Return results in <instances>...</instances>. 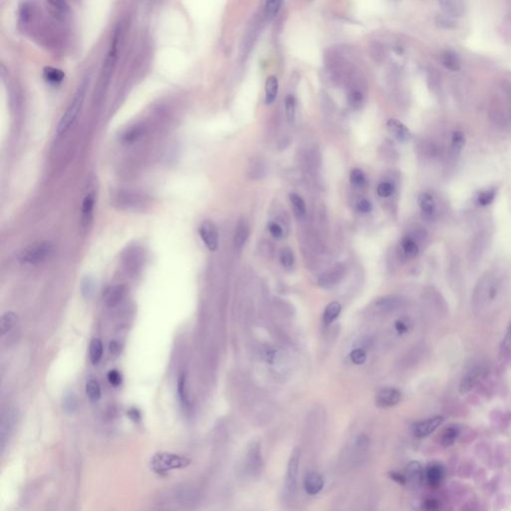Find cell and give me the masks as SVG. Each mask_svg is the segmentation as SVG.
Returning <instances> with one entry per match:
<instances>
[{
	"label": "cell",
	"mask_w": 511,
	"mask_h": 511,
	"mask_svg": "<svg viewBox=\"0 0 511 511\" xmlns=\"http://www.w3.org/2000/svg\"><path fill=\"white\" fill-rule=\"evenodd\" d=\"M504 291L502 279L495 273H486L476 284L472 294V309L479 315L495 311L501 303Z\"/></svg>",
	"instance_id": "6da1fadb"
},
{
	"label": "cell",
	"mask_w": 511,
	"mask_h": 511,
	"mask_svg": "<svg viewBox=\"0 0 511 511\" xmlns=\"http://www.w3.org/2000/svg\"><path fill=\"white\" fill-rule=\"evenodd\" d=\"M190 463L191 460L186 456L170 452H160L151 458L150 466L156 473H166L174 469L185 468Z\"/></svg>",
	"instance_id": "7a4b0ae2"
},
{
	"label": "cell",
	"mask_w": 511,
	"mask_h": 511,
	"mask_svg": "<svg viewBox=\"0 0 511 511\" xmlns=\"http://www.w3.org/2000/svg\"><path fill=\"white\" fill-rule=\"evenodd\" d=\"M86 83H83L76 94L74 95L71 103L69 104L68 108L66 109L63 116L61 117L58 127H57V132L58 134H63L66 132L67 130L72 126V124L75 122L76 118L79 115V112L82 108L84 98H85V93H86Z\"/></svg>",
	"instance_id": "3957f363"
},
{
	"label": "cell",
	"mask_w": 511,
	"mask_h": 511,
	"mask_svg": "<svg viewBox=\"0 0 511 511\" xmlns=\"http://www.w3.org/2000/svg\"><path fill=\"white\" fill-rule=\"evenodd\" d=\"M53 245L50 242L36 243L23 250L18 259L23 264L37 265L49 259L53 253Z\"/></svg>",
	"instance_id": "277c9868"
},
{
	"label": "cell",
	"mask_w": 511,
	"mask_h": 511,
	"mask_svg": "<svg viewBox=\"0 0 511 511\" xmlns=\"http://www.w3.org/2000/svg\"><path fill=\"white\" fill-rule=\"evenodd\" d=\"M486 375V368L483 366H475L470 369L461 378L459 383V392L465 395L472 391Z\"/></svg>",
	"instance_id": "5b68a950"
},
{
	"label": "cell",
	"mask_w": 511,
	"mask_h": 511,
	"mask_svg": "<svg viewBox=\"0 0 511 511\" xmlns=\"http://www.w3.org/2000/svg\"><path fill=\"white\" fill-rule=\"evenodd\" d=\"M300 458H301V450L296 447L289 457L288 467H287V474L285 485L289 494H293L297 489L298 474H299V467H300Z\"/></svg>",
	"instance_id": "8992f818"
},
{
	"label": "cell",
	"mask_w": 511,
	"mask_h": 511,
	"mask_svg": "<svg viewBox=\"0 0 511 511\" xmlns=\"http://www.w3.org/2000/svg\"><path fill=\"white\" fill-rule=\"evenodd\" d=\"M199 234L203 243L211 252H215L219 245V233L216 225L210 220H206L201 224Z\"/></svg>",
	"instance_id": "52a82bcc"
},
{
	"label": "cell",
	"mask_w": 511,
	"mask_h": 511,
	"mask_svg": "<svg viewBox=\"0 0 511 511\" xmlns=\"http://www.w3.org/2000/svg\"><path fill=\"white\" fill-rule=\"evenodd\" d=\"M401 400V393L394 387L380 388L376 395V404L378 407L386 408L396 406Z\"/></svg>",
	"instance_id": "ba28073f"
},
{
	"label": "cell",
	"mask_w": 511,
	"mask_h": 511,
	"mask_svg": "<svg viewBox=\"0 0 511 511\" xmlns=\"http://www.w3.org/2000/svg\"><path fill=\"white\" fill-rule=\"evenodd\" d=\"M444 421H445V419L443 417L439 416V417H434V418L418 422L413 425V429H412L413 434L419 439L426 437V436L430 435L432 432H434V430H436L440 427V425L444 422Z\"/></svg>",
	"instance_id": "9c48e42d"
},
{
	"label": "cell",
	"mask_w": 511,
	"mask_h": 511,
	"mask_svg": "<svg viewBox=\"0 0 511 511\" xmlns=\"http://www.w3.org/2000/svg\"><path fill=\"white\" fill-rule=\"evenodd\" d=\"M48 13L57 21L65 22L69 16V6L65 0H46Z\"/></svg>",
	"instance_id": "30bf717a"
},
{
	"label": "cell",
	"mask_w": 511,
	"mask_h": 511,
	"mask_svg": "<svg viewBox=\"0 0 511 511\" xmlns=\"http://www.w3.org/2000/svg\"><path fill=\"white\" fill-rule=\"evenodd\" d=\"M387 129L393 136L400 142V143H406L411 139V133L409 129L398 119H390L386 122Z\"/></svg>",
	"instance_id": "8fae6325"
},
{
	"label": "cell",
	"mask_w": 511,
	"mask_h": 511,
	"mask_svg": "<svg viewBox=\"0 0 511 511\" xmlns=\"http://www.w3.org/2000/svg\"><path fill=\"white\" fill-rule=\"evenodd\" d=\"M344 275H345L344 267H342L340 265H337V266L333 267V270H331L327 274L323 275L319 279V282H318L319 286H321L322 288H331V287H333L338 282L342 281V279L344 278Z\"/></svg>",
	"instance_id": "7c38bea8"
},
{
	"label": "cell",
	"mask_w": 511,
	"mask_h": 511,
	"mask_svg": "<svg viewBox=\"0 0 511 511\" xmlns=\"http://www.w3.org/2000/svg\"><path fill=\"white\" fill-rule=\"evenodd\" d=\"M250 236V226L245 219H240L237 223L235 234H234V245L235 248L241 251L244 248Z\"/></svg>",
	"instance_id": "4fadbf2b"
},
{
	"label": "cell",
	"mask_w": 511,
	"mask_h": 511,
	"mask_svg": "<svg viewBox=\"0 0 511 511\" xmlns=\"http://www.w3.org/2000/svg\"><path fill=\"white\" fill-rule=\"evenodd\" d=\"M422 466L418 461L409 463L406 467V482H409V484L413 488H419L422 484Z\"/></svg>",
	"instance_id": "5bb4252c"
},
{
	"label": "cell",
	"mask_w": 511,
	"mask_h": 511,
	"mask_svg": "<svg viewBox=\"0 0 511 511\" xmlns=\"http://www.w3.org/2000/svg\"><path fill=\"white\" fill-rule=\"evenodd\" d=\"M426 481L431 488H437L444 480L445 475V467L441 465H431L426 469Z\"/></svg>",
	"instance_id": "9a60e30c"
},
{
	"label": "cell",
	"mask_w": 511,
	"mask_h": 511,
	"mask_svg": "<svg viewBox=\"0 0 511 511\" xmlns=\"http://www.w3.org/2000/svg\"><path fill=\"white\" fill-rule=\"evenodd\" d=\"M304 488L308 494L315 495L324 488V479L320 474L311 472L304 480Z\"/></svg>",
	"instance_id": "2e32d148"
},
{
	"label": "cell",
	"mask_w": 511,
	"mask_h": 511,
	"mask_svg": "<svg viewBox=\"0 0 511 511\" xmlns=\"http://www.w3.org/2000/svg\"><path fill=\"white\" fill-rule=\"evenodd\" d=\"M419 206L422 210V214L426 218H430L435 212V201L431 194L427 192L421 193L418 198Z\"/></svg>",
	"instance_id": "e0dca14e"
},
{
	"label": "cell",
	"mask_w": 511,
	"mask_h": 511,
	"mask_svg": "<svg viewBox=\"0 0 511 511\" xmlns=\"http://www.w3.org/2000/svg\"><path fill=\"white\" fill-rule=\"evenodd\" d=\"M439 1L446 14L453 17H459L460 15H463L465 10L464 0H439Z\"/></svg>",
	"instance_id": "ac0fdd59"
},
{
	"label": "cell",
	"mask_w": 511,
	"mask_h": 511,
	"mask_svg": "<svg viewBox=\"0 0 511 511\" xmlns=\"http://www.w3.org/2000/svg\"><path fill=\"white\" fill-rule=\"evenodd\" d=\"M289 202L291 204L296 217L299 220H305L307 217V206L304 199L300 195L291 193L289 194Z\"/></svg>",
	"instance_id": "d6986e66"
},
{
	"label": "cell",
	"mask_w": 511,
	"mask_h": 511,
	"mask_svg": "<svg viewBox=\"0 0 511 511\" xmlns=\"http://www.w3.org/2000/svg\"><path fill=\"white\" fill-rule=\"evenodd\" d=\"M14 415L11 412H7L6 416H3L2 421H1V429H0V437H1V449L3 451V448L5 446V441L8 439L9 433L11 432L13 425H14Z\"/></svg>",
	"instance_id": "ffe728a7"
},
{
	"label": "cell",
	"mask_w": 511,
	"mask_h": 511,
	"mask_svg": "<svg viewBox=\"0 0 511 511\" xmlns=\"http://www.w3.org/2000/svg\"><path fill=\"white\" fill-rule=\"evenodd\" d=\"M94 204L95 199L92 194H89L86 196V198L83 201L82 205V227L87 228L89 226L90 222L92 220L93 216V210H94Z\"/></svg>",
	"instance_id": "44dd1931"
},
{
	"label": "cell",
	"mask_w": 511,
	"mask_h": 511,
	"mask_svg": "<svg viewBox=\"0 0 511 511\" xmlns=\"http://www.w3.org/2000/svg\"><path fill=\"white\" fill-rule=\"evenodd\" d=\"M279 90V82L276 76L267 77L265 84V94H266V104L271 105L277 98Z\"/></svg>",
	"instance_id": "7402d4cb"
},
{
	"label": "cell",
	"mask_w": 511,
	"mask_h": 511,
	"mask_svg": "<svg viewBox=\"0 0 511 511\" xmlns=\"http://www.w3.org/2000/svg\"><path fill=\"white\" fill-rule=\"evenodd\" d=\"M400 246H401L403 254L407 258H415L420 253L419 245L415 241L413 238H411L409 236H405L402 238V240L400 242Z\"/></svg>",
	"instance_id": "603a6c76"
},
{
	"label": "cell",
	"mask_w": 511,
	"mask_h": 511,
	"mask_svg": "<svg viewBox=\"0 0 511 511\" xmlns=\"http://www.w3.org/2000/svg\"><path fill=\"white\" fill-rule=\"evenodd\" d=\"M177 395L179 400L184 407H188L190 404L188 386H187V377L185 374H181L177 381Z\"/></svg>",
	"instance_id": "cb8c5ba5"
},
{
	"label": "cell",
	"mask_w": 511,
	"mask_h": 511,
	"mask_svg": "<svg viewBox=\"0 0 511 511\" xmlns=\"http://www.w3.org/2000/svg\"><path fill=\"white\" fill-rule=\"evenodd\" d=\"M103 356V344L100 338H93L90 343L89 357L92 364L96 366L100 362Z\"/></svg>",
	"instance_id": "d4e9b609"
},
{
	"label": "cell",
	"mask_w": 511,
	"mask_h": 511,
	"mask_svg": "<svg viewBox=\"0 0 511 511\" xmlns=\"http://www.w3.org/2000/svg\"><path fill=\"white\" fill-rule=\"evenodd\" d=\"M442 63L443 65L453 72L460 70V59L452 51H445L442 55Z\"/></svg>",
	"instance_id": "484cf974"
},
{
	"label": "cell",
	"mask_w": 511,
	"mask_h": 511,
	"mask_svg": "<svg viewBox=\"0 0 511 511\" xmlns=\"http://www.w3.org/2000/svg\"><path fill=\"white\" fill-rule=\"evenodd\" d=\"M17 323V314L13 311H7L1 317L0 329L2 335L9 333Z\"/></svg>",
	"instance_id": "4316f807"
},
{
	"label": "cell",
	"mask_w": 511,
	"mask_h": 511,
	"mask_svg": "<svg viewBox=\"0 0 511 511\" xmlns=\"http://www.w3.org/2000/svg\"><path fill=\"white\" fill-rule=\"evenodd\" d=\"M342 311V306L339 303L337 302H332L330 303L326 309H325V311H324V315H323V321L326 325H330L332 324L333 321L339 315Z\"/></svg>",
	"instance_id": "83f0119b"
},
{
	"label": "cell",
	"mask_w": 511,
	"mask_h": 511,
	"mask_svg": "<svg viewBox=\"0 0 511 511\" xmlns=\"http://www.w3.org/2000/svg\"><path fill=\"white\" fill-rule=\"evenodd\" d=\"M283 0H266L264 6V16L267 21H272L280 11Z\"/></svg>",
	"instance_id": "f1b7e54d"
},
{
	"label": "cell",
	"mask_w": 511,
	"mask_h": 511,
	"mask_svg": "<svg viewBox=\"0 0 511 511\" xmlns=\"http://www.w3.org/2000/svg\"><path fill=\"white\" fill-rule=\"evenodd\" d=\"M125 294V289L123 286H115L108 290L106 295V302L109 307H115L117 306L121 300L123 299Z\"/></svg>",
	"instance_id": "f546056e"
},
{
	"label": "cell",
	"mask_w": 511,
	"mask_h": 511,
	"mask_svg": "<svg viewBox=\"0 0 511 511\" xmlns=\"http://www.w3.org/2000/svg\"><path fill=\"white\" fill-rule=\"evenodd\" d=\"M86 395L92 403H95L101 399V387L96 379L90 378L86 382Z\"/></svg>",
	"instance_id": "4dcf8cb0"
},
{
	"label": "cell",
	"mask_w": 511,
	"mask_h": 511,
	"mask_svg": "<svg viewBox=\"0 0 511 511\" xmlns=\"http://www.w3.org/2000/svg\"><path fill=\"white\" fill-rule=\"evenodd\" d=\"M62 407L67 415H73L78 409V400L73 392H67L62 400Z\"/></svg>",
	"instance_id": "1f68e13d"
},
{
	"label": "cell",
	"mask_w": 511,
	"mask_h": 511,
	"mask_svg": "<svg viewBox=\"0 0 511 511\" xmlns=\"http://www.w3.org/2000/svg\"><path fill=\"white\" fill-rule=\"evenodd\" d=\"M44 79L50 84H59L64 79V73L53 67H46L43 71Z\"/></svg>",
	"instance_id": "d6a6232c"
},
{
	"label": "cell",
	"mask_w": 511,
	"mask_h": 511,
	"mask_svg": "<svg viewBox=\"0 0 511 511\" xmlns=\"http://www.w3.org/2000/svg\"><path fill=\"white\" fill-rule=\"evenodd\" d=\"M96 283L92 276H85L81 281V293L83 298L89 300L95 293Z\"/></svg>",
	"instance_id": "836d02e7"
},
{
	"label": "cell",
	"mask_w": 511,
	"mask_h": 511,
	"mask_svg": "<svg viewBox=\"0 0 511 511\" xmlns=\"http://www.w3.org/2000/svg\"><path fill=\"white\" fill-rule=\"evenodd\" d=\"M348 101L349 104L352 108L358 109L362 106L363 104V94L360 90L356 87H353L350 90L349 95H348Z\"/></svg>",
	"instance_id": "e575fe53"
},
{
	"label": "cell",
	"mask_w": 511,
	"mask_h": 511,
	"mask_svg": "<svg viewBox=\"0 0 511 511\" xmlns=\"http://www.w3.org/2000/svg\"><path fill=\"white\" fill-rule=\"evenodd\" d=\"M458 434H459V430L456 426L447 427L442 436V445L445 447L451 446L455 443L456 439L458 437Z\"/></svg>",
	"instance_id": "d590c367"
},
{
	"label": "cell",
	"mask_w": 511,
	"mask_h": 511,
	"mask_svg": "<svg viewBox=\"0 0 511 511\" xmlns=\"http://www.w3.org/2000/svg\"><path fill=\"white\" fill-rule=\"evenodd\" d=\"M280 262L286 270H291L295 265V256L289 248H284L280 253Z\"/></svg>",
	"instance_id": "8d00e7d4"
},
{
	"label": "cell",
	"mask_w": 511,
	"mask_h": 511,
	"mask_svg": "<svg viewBox=\"0 0 511 511\" xmlns=\"http://www.w3.org/2000/svg\"><path fill=\"white\" fill-rule=\"evenodd\" d=\"M350 182L356 188H362L367 184V178L364 173L360 169H353L350 174Z\"/></svg>",
	"instance_id": "74e56055"
},
{
	"label": "cell",
	"mask_w": 511,
	"mask_h": 511,
	"mask_svg": "<svg viewBox=\"0 0 511 511\" xmlns=\"http://www.w3.org/2000/svg\"><path fill=\"white\" fill-rule=\"evenodd\" d=\"M285 110L289 123L293 124L296 118V99L294 96L289 95L285 100Z\"/></svg>",
	"instance_id": "f35d334b"
},
{
	"label": "cell",
	"mask_w": 511,
	"mask_h": 511,
	"mask_svg": "<svg viewBox=\"0 0 511 511\" xmlns=\"http://www.w3.org/2000/svg\"><path fill=\"white\" fill-rule=\"evenodd\" d=\"M400 305V301L397 298H385L379 300L377 304L378 309H381L383 311H391L394 309H397Z\"/></svg>",
	"instance_id": "ab89813d"
},
{
	"label": "cell",
	"mask_w": 511,
	"mask_h": 511,
	"mask_svg": "<svg viewBox=\"0 0 511 511\" xmlns=\"http://www.w3.org/2000/svg\"><path fill=\"white\" fill-rule=\"evenodd\" d=\"M378 195L381 198H388L395 192V186L391 182H382L377 188Z\"/></svg>",
	"instance_id": "60d3db41"
},
{
	"label": "cell",
	"mask_w": 511,
	"mask_h": 511,
	"mask_svg": "<svg viewBox=\"0 0 511 511\" xmlns=\"http://www.w3.org/2000/svg\"><path fill=\"white\" fill-rule=\"evenodd\" d=\"M371 55L378 63L382 62L385 57V51L383 49V46L377 42L373 43L371 46Z\"/></svg>",
	"instance_id": "b9f144b4"
},
{
	"label": "cell",
	"mask_w": 511,
	"mask_h": 511,
	"mask_svg": "<svg viewBox=\"0 0 511 511\" xmlns=\"http://www.w3.org/2000/svg\"><path fill=\"white\" fill-rule=\"evenodd\" d=\"M451 143H452V148H453L454 151H456V152L460 151L464 148L465 143H466L465 135L461 133V132H459V131L454 132L453 135H452Z\"/></svg>",
	"instance_id": "7bdbcfd3"
},
{
	"label": "cell",
	"mask_w": 511,
	"mask_h": 511,
	"mask_svg": "<svg viewBox=\"0 0 511 511\" xmlns=\"http://www.w3.org/2000/svg\"><path fill=\"white\" fill-rule=\"evenodd\" d=\"M495 197V191L493 189L484 190L479 193L478 195V203L481 206H486L489 205Z\"/></svg>",
	"instance_id": "ee69618b"
},
{
	"label": "cell",
	"mask_w": 511,
	"mask_h": 511,
	"mask_svg": "<svg viewBox=\"0 0 511 511\" xmlns=\"http://www.w3.org/2000/svg\"><path fill=\"white\" fill-rule=\"evenodd\" d=\"M350 357L354 363L362 364L367 359V353L362 349H356L351 353Z\"/></svg>",
	"instance_id": "f6af8a7d"
},
{
	"label": "cell",
	"mask_w": 511,
	"mask_h": 511,
	"mask_svg": "<svg viewBox=\"0 0 511 511\" xmlns=\"http://www.w3.org/2000/svg\"><path fill=\"white\" fill-rule=\"evenodd\" d=\"M269 232L275 239H282L284 237V231L281 225L278 223L272 222L269 224Z\"/></svg>",
	"instance_id": "bcb514c9"
},
{
	"label": "cell",
	"mask_w": 511,
	"mask_h": 511,
	"mask_svg": "<svg viewBox=\"0 0 511 511\" xmlns=\"http://www.w3.org/2000/svg\"><path fill=\"white\" fill-rule=\"evenodd\" d=\"M107 378L112 386H119L122 383V376L117 370H111L107 374Z\"/></svg>",
	"instance_id": "7dc6e473"
},
{
	"label": "cell",
	"mask_w": 511,
	"mask_h": 511,
	"mask_svg": "<svg viewBox=\"0 0 511 511\" xmlns=\"http://www.w3.org/2000/svg\"><path fill=\"white\" fill-rule=\"evenodd\" d=\"M356 209H357L358 212H360L362 214H368V213L372 212L373 205H372V203L368 200V199H362V200H360L357 203Z\"/></svg>",
	"instance_id": "c3c4849f"
},
{
	"label": "cell",
	"mask_w": 511,
	"mask_h": 511,
	"mask_svg": "<svg viewBox=\"0 0 511 511\" xmlns=\"http://www.w3.org/2000/svg\"><path fill=\"white\" fill-rule=\"evenodd\" d=\"M396 330L397 332L400 333V334H404V333H407L408 330H409V325L406 321H403V320H400L396 323Z\"/></svg>",
	"instance_id": "681fc988"
},
{
	"label": "cell",
	"mask_w": 511,
	"mask_h": 511,
	"mask_svg": "<svg viewBox=\"0 0 511 511\" xmlns=\"http://www.w3.org/2000/svg\"><path fill=\"white\" fill-rule=\"evenodd\" d=\"M121 345L117 340H111L109 344V352L112 356H118L121 354Z\"/></svg>",
	"instance_id": "f907efd6"
},
{
	"label": "cell",
	"mask_w": 511,
	"mask_h": 511,
	"mask_svg": "<svg viewBox=\"0 0 511 511\" xmlns=\"http://www.w3.org/2000/svg\"><path fill=\"white\" fill-rule=\"evenodd\" d=\"M502 348L507 352H511V322L509 324V327L507 329V332L505 333V336H504V339L502 343Z\"/></svg>",
	"instance_id": "816d5d0a"
},
{
	"label": "cell",
	"mask_w": 511,
	"mask_h": 511,
	"mask_svg": "<svg viewBox=\"0 0 511 511\" xmlns=\"http://www.w3.org/2000/svg\"><path fill=\"white\" fill-rule=\"evenodd\" d=\"M128 417L135 422H139L141 421V412L137 408H131L128 411Z\"/></svg>",
	"instance_id": "f5cc1de1"
},
{
	"label": "cell",
	"mask_w": 511,
	"mask_h": 511,
	"mask_svg": "<svg viewBox=\"0 0 511 511\" xmlns=\"http://www.w3.org/2000/svg\"><path fill=\"white\" fill-rule=\"evenodd\" d=\"M391 477H392L395 481L399 482L400 484H405V483H406V478H405V475H403V474H401V473H399V472H392V473H391Z\"/></svg>",
	"instance_id": "db71d44e"
}]
</instances>
